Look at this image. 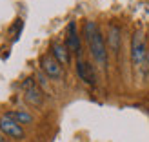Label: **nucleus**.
Returning <instances> with one entry per match:
<instances>
[{
	"mask_svg": "<svg viewBox=\"0 0 149 142\" xmlns=\"http://www.w3.org/2000/svg\"><path fill=\"white\" fill-rule=\"evenodd\" d=\"M84 33H86V38H87V44H89V49H91V55L96 60V64L100 68H106L107 66V51H106V44H104V38L98 31L95 22H86L84 26Z\"/></svg>",
	"mask_w": 149,
	"mask_h": 142,
	"instance_id": "obj_1",
	"label": "nucleus"
},
{
	"mask_svg": "<svg viewBox=\"0 0 149 142\" xmlns=\"http://www.w3.org/2000/svg\"><path fill=\"white\" fill-rule=\"evenodd\" d=\"M147 58V48H146V38L142 31H135L131 40V60L135 68H144Z\"/></svg>",
	"mask_w": 149,
	"mask_h": 142,
	"instance_id": "obj_2",
	"label": "nucleus"
},
{
	"mask_svg": "<svg viewBox=\"0 0 149 142\" xmlns=\"http://www.w3.org/2000/svg\"><path fill=\"white\" fill-rule=\"evenodd\" d=\"M40 66H42V71L46 73L49 78L60 80V78L64 77L62 66H60V62H58L53 55H44V57L40 58Z\"/></svg>",
	"mask_w": 149,
	"mask_h": 142,
	"instance_id": "obj_3",
	"label": "nucleus"
},
{
	"mask_svg": "<svg viewBox=\"0 0 149 142\" xmlns=\"http://www.w3.org/2000/svg\"><path fill=\"white\" fill-rule=\"evenodd\" d=\"M22 87H24V99H26L27 104H31V106H42L44 95H42L40 87L36 86V82L33 78H26Z\"/></svg>",
	"mask_w": 149,
	"mask_h": 142,
	"instance_id": "obj_4",
	"label": "nucleus"
},
{
	"mask_svg": "<svg viewBox=\"0 0 149 142\" xmlns=\"http://www.w3.org/2000/svg\"><path fill=\"white\" fill-rule=\"evenodd\" d=\"M0 131L4 133V135L7 137H11V139H24V129H22V126L18 122H15L11 117H7V115H2L0 117Z\"/></svg>",
	"mask_w": 149,
	"mask_h": 142,
	"instance_id": "obj_5",
	"label": "nucleus"
},
{
	"mask_svg": "<svg viewBox=\"0 0 149 142\" xmlns=\"http://www.w3.org/2000/svg\"><path fill=\"white\" fill-rule=\"evenodd\" d=\"M77 73H78V77L86 82V84L89 86H95V69H93V66L91 64H87L86 60H82V58L78 57V60H77Z\"/></svg>",
	"mask_w": 149,
	"mask_h": 142,
	"instance_id": "obj_6",
	"label": "nucleus"
},
{
	"mask_svg": "<svg viewBox=\"0 0 149 142\" xmlns=\"http://www.w3.org/2000/svg\"><path fill=\"white\" fill-rule=\"evenodd\" d=\"M65 46H68L69 51H73L74 55L80 57V38H78L77 24H74V22H69V26H68V38H65Z\"/></svg>",
	"mask_w": 149,
	"mask_h": 142,
	"instance_id": "obj_7",
	"label": "nucleus"
},
{
	"mask_svg": "<svg viewBox=\"0 0 149 142\" xmlns=\"http://www.w3.org/2000/svg\"><path fill=\"white\" fill-rule=\"evenodd\" d=\"M53 57L60 62V66L69 64V49H68V46H65V44H60V42H55L53 44Z\"/></svg>",
	"mask_w": 149,
	"mask_h": 142,
	"instance_id": "obj_8",
	"label": "nucleus"
},
{
	"mask_svg": "<svg viewBox=\"0 0 149 142\" xmlns=\"http://www.w3.org/2000/svg\"><path fill=\"white\" fill-rule=\"evenodd\" d=\"M107 42H109L111 51H113V53L116 55V53H118V48H120V27H118L116 24H111V26H109Z\"/></svg>",
	"mask_w": 149,
	"mask_h": 142,
	"instance_id": "obj_9",
	"label": "nucleus"
},
{
	"mask_svg": "<svg viewBox=\"0 0 149 142\" xmlns=\"http://www.w3.org/2000/svg\"><path fill=\"white\" fill-rule=\"evenodd\" d=\"M7 117H11L15 122H18V124H31L33 122V117L26 113V111H22V109H17V111H9V113H6Z\"/></svg>",
	"mask_w": 149,
	"mask_h": 142,
	"instance_id": "obj_10",
	"label": "nucleus"
},
{
	"mask_svg": "<svg viewBox=\"0 0 149 142\" xmlns=\"http://www.w3.org/2000/svg\"><path fill=\"white\" fill-rule=\"evenodd\" d=\"M0 142H6V140H4V137H2V135H0Z\"/></svg>",
	"mask_w": 149,
	"mask_h": 142,
	"instance_id": "obj_11",
	"label": "nucleus"
}]
</instances>
